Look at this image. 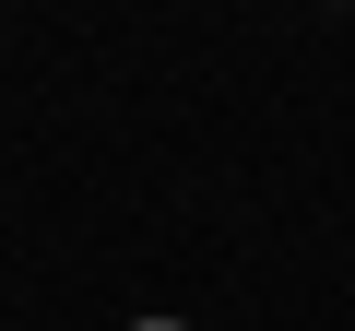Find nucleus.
<instances>
[{
    "mask_svg": "<svg viewBox=\"0 0 355 331\" xmlns=\"http://www.w3.org/2000/svg\"><path fill=\"white\" fill-rule=\"evenodd\" d=\"M130 331H178V319H130Z\"/></svg>",
    "mask_w": 355,
    "mask_h": 331,
    "instance_id": "f257e3e1",
    "label": "nucleus"
}]
</instances>
